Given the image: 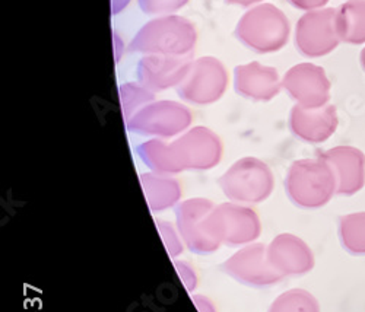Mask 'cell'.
<instances>
[{"mask_svg":"<svg viewBox=\"0 0 365 312\" xmlns=\"http://www.w3.org/2000/svg\"><path fill=\"white\" fill-rule=\"evenodd\" d=\"M130 0H111V11L113 14H118L123 11L128 5H129Z\"/></svg>","mask_w":365,"mask_h":312,"instance_id":"30","label":"cell"},{"mask_svg":"<svg viewBox=\"0 0 365 312\" xmlns=\"http://www.w3.org/2000/svg\"><path fill=\"white\" fill-rule=\"evenodd\" d=\"M267 259L279 274L301 276L314 267L310 246L292 234H281L267 246Z\"/></svg>","mask_w":365,"mask_h":312,"instance_id":"14","label":"cell"},{"mask_svg":"<svg viewBox=\"0 0 365 312\" xmlns=\"http://www.w3.org/2000/svg\"><path fill=\"white\" fill-rule=\"evenodd\" d=\"M157 225H158V231L164 239V244L168 249V254L171 257H177L178 254H181L182 253V238H181L180 232L177 234L174 227L170 222H165L161 219L157 221Z\"/></svg>","mask_w":365,"mask_h":312,"instance_id":"25","label":"cell"},{"mask_svg":"<svg viewBox=\"0 0 365 312\" xmlns=\"http://www.w3.org/2000/svg\"><path fill=\"white\" fill-rule=\"evenodd\" d=\"M136 153L142 162L155 174L170 175L181 172V167L177 161L173 145L161 139H150L138 146Z\"/></svg>","mask_w":365,"mask_h":312,"instance_id":"20","label":"cell"},{"mask_svg":"<svg viewBox=\"0 0 365 312\" xmlns=\"http://www.w3.org/2000/svg\"><path fill=\"white\" fill-rule=\"evenodd\" d=\"M171 145L182 171H207L217 167L222 158V142L207 128H193Z\"/></svg>","mask_w":365,"mask_h":312,"instance_id":"9","label":"cell"},{"mask_svg":"<svg viewBox=\"0 0 365 312\" xmlns=\"http://www.w3.org/2000/svg\"><path fill=\"white\" fill-rule=\"evenodd\" d=\"M327 161L338 180L341 196H354L365 184V155L352 146H338L320 155Z\"/></svg>","mask_w":365,"mask_h":312,"instance_id":"17","label":"cell"},{"mask_svg":"<svg viewBox=\"0 0 365 312\" xmlns=\"http://www.w3.org/2000/svg\"><path fill=\"white\" fill-rule=\"evenodd\" d=\"M269 312H320V305L310 292L292 289L273 302Z\"/></svg>","mask_w":365,"mask_h":312,"instance_id":"22","label":"cell"},{"mask_svg":"<svg viewBox=\"0 0 365 312\" xmlns=\"http://www.w3.org/2000/svg\"><path fill=\"white\" fill-rule=\"evenodd\" d=\"M192 120L193 115L186 105L175 101H152L126 120V126L129 132L140 136L168 139L186 132Z\"/></svg>","mask_w":365,"mask_h":312,"instance_id":"5","label":"cell"},{"mask_svg":"<svg viewBox=\"0 0 365 312\" xmlns=\"http://www.w3.org/2000/svg\"><path fill=\"white\" fill-rule=\"evenodd\" d=\"M140 181L150 210H167L177 204L181 197V187L174 178L152 172L142 174Z\"/></svg>","mask_w":365,"mask_h":312,"instance_id":"18","label":"cell"},{"mask_svg":"<svg viewBox=\"0 0 365 312\" xmlns=\"http://www.w3.org/2000/svg\"><path fill=\"white\" fill-rule=\"evenodd\" d=\"M227 274L250 286H269L284 277L267 259V246L250 244L232 254L222 266Z\"/></svg>","mask_w":365,"mask_h":312,"instance_id":"12","label":"cell"},{"mask_svg":"<svg viewBox=\"0 0 365 312\" xmlns=\"http://www.w3.org/2000/svg\"><path fill=\"white\" fill-rule=\"evenodd\" d=\"M361 65H362V69L365 71V47H364V50L361 51Z\"/></svg>","mask_w":365,"mask_h":312,"instance_id":"31","label":"cell"},{"mask_svg":"<svg viewBox=\"0 0 365 312\" xmlns=\"http://www.w3.org/2000/svg\"><path fill=\"white\" fill-rule=\"evenodd\" d=\"M338 113L334 105L322 108H304L295 105L291 110L289 128L304 142L323 143L338 129Z\"/></svg>","mask_w":365,"mask_h":312,"instance_id":"15","label":"cell"},{"mask_svg":"<svg viewBox=\"0 0 365 312\" xmlns=\"http://www.w3.org/2000/svg\"><path fill=\"white\" fill-rule=\"evenodd\" d=\"M285 189L289 200L304 209H317L338 192V180L331 165L322 156L295 161L287 174Z\"/></svg>","mask_w":365,"mask_h":312,"instance_id":"2","label":"cell"},{"mask_svg":"<svg viewBox=\"0 0 365 312\" xmlns=\"http://www.w3.org/2000/svg\"><path fill=\"white\" fill-rule=\"evenodd\" d=\"M138 2L146 15L165 16L185 8L189 0H138Z\"/></svg>","mask_w":365,"mask_h":312,"instance_id":"24","label":"cell"},{"mask_svg":"<svg viewBox=\"0 0 365 312\" xmlns=\"http://www.w3.org/2000/svg\"><path fill=\"white\" fill-rule=\"evenodd\" d=\"M175 269L180 274V279L182 280V284L186 285L187 291H193L196 288L197 277L192 266L187 264V261H175Z\"/></svg>","mask_w":365,"mask_h":312,"instance_id":"26","label":"cell"},{"mask_svg":"<svg viewBox=\"0 0 365 312\" xmlns=\"http://www.w3.org/2000/svg\"><path fill=\"white\" fill-rule=\"evenodd\" d=\"M228 73L225 66L215 57H200L178 86L177 93L181 100L196 105L217 103L227 90Z\"/></svg>","mask_w":365,"mask_h":312,"instance_id":"7","label":"cell"},{"mask_svg":"<svg viewBox=\"0 0 365 312\" xmlns=\"http://www.w3.org/2000/svg\"><path fill=\"white\" fill-rule=\"evenodd\" d=\"M154 92L145 88L142 83H125L120 86V101L126 120L154 101Z\"/></svg>","mask_w":365,"mask_h":312,"instance_id":"23","label":"cell"},{"mask_svg":"<svg viewBox=\"0 0 365 312\" xmlns=\"http://www.w3.org/2000/svg\"><path fill=\"white\" fill-rule=\"evenodd\" d=\"M193 301L200 312H217L214 303H212L206 296H193Z\"/></svg>","mask_w":365,"mask_h":312,"instance_id":"28","label":"cell"},{"mask_svg":"<svg viewBox=\"0 0 365 312\" xmlns=\"http://www.w3.org/2000/svg\"><path fill=\"white\" fill-rule=\"evenodd\" d=\"M282 88L304 108H322L330 100V80L324 69L313 63L291 68L282 79Z\"/></svg>","mask_w":365,"mask_h":312,"instance_id":"11","label":"cell"},{"mask_svg":"<svg viewBox=\"0 0 365 312\" xmlns=\"http://www.w3.org/2000/svg\"><path fill=\"white\" fill-rule=\"evenodd\" d=\"M291 25L287 15L270 4H260L242 15L235 36L246 47L257 53H275L289 40Z\"/></svg>","mask_w":365,"mask_h":312,"instance_id":"3","label":"cell"},{"mask_svg":"<svg viewBox=\"0 0 365 312\" xmlns=\"http://www.w3.org/2000/svg\"><path fill=\"white\" fill-rule=\"evenodd\" d=\"M212 222L220 241L231 246L253 242L262 232L257 213L247 206L237 203L215 206Z\"/></svg>","mask_w":365,"mask_h":312,"instance_id":"10","label":"cell"},{"mask_svg":"<svg viewBox=\"0 0 365 312\" xmlns=\"http://www.w3.org/2000/svg\"><path fill=\"white\" fill-rule=\"evenodd\" d=\"M288 2L301 11H317V9H323V6H326L329 4V0H288Z\"/></svg>","mask_w":365,"mask_h":312,"instance_id":"27","label":"cell"},{"mask_svg":"<svg viewBox=\"0 0 365 312\" xmlns=\"http://www.w3.org/2000/svg\"><path fill=\"white\" fill-rule=\"evenodd\" d=\"M225 2L228 5H238V6H242V8H249V6L262 4L263 0H225Z\"/></svg>","mask_w":365,"mask_h":312,"instance_id":"29","label":"cell"},{"mask_svg":"<svg viewBox=\"0 0 365 312\" xmlns=\"http://www.w3.org/2000/svg\"><path fill=\"white\" fill-rule=\"evenodd\" d=\"M190 56L146 54L138 63V80L152 92L178 86L187 76L192 65Z\"/></svg>","mask_w":365,"mask_h":312,"instance_id":"13","label":"cell"},{"mask_svg":"<svg viewBox=\"0 0 365 312\" xmlns=\"http://www.w3.org/2000/svg\"><path fill=\"white\" fill-rule=\"evenodd\" d=\"M336 33L341 41L359 46L365 43V0H349L336 9Z\"/></svg>","mask_w":365,"mask_h":312,"instance_id":"19","label":"cell"},{"mask_svg":"<svg viewBox=\"0 0 365 312\" xmlns=\"http://www.w3.org/2000/svg\"><path fill=\"white\" fill-rule=\"evenodd\" d=\"M197 33L195 25L182 16H158L143 25L130 43V50L142 54L190 56Z\"/></svg>","mask_w":365,"mask_h":312,"instance_id":"1","label":"cell"},{"mask_svg":"<svg viewBox=\"0 0 365 312\" xmlns=\"http://www.w3.org/2000/svg\"><path fill=\"white\" fill-rule=\"evenodd\" d=\"M339 235L342 245L352 254H365V212L341 217Z\"/></svg>","mask_w":365,"mask_h":312,"instance_id":"21","label":"cell"},{"mask_svg":"<svg viewBox=\"0 0 365 312\" xmlns=\"http://www.w3.org/2000/svg\"><path fill=\"white\" fill-rule=\"evenodd\" d=\"M215 204L206 199H190L175 210L178 232L186 245L196 254H210L222 244L212 222Z\"/></svg>","mask_w":365,"mask_h":312,"instance_id":"6","label":"cell"},{"mask_svg":"<svg viewBox=\"0 0 365 312\" xmlns=\"http://www.w3.org/2000/svg\"><path fill=\"white\" fill-rule=\"evenodd\" d=\"M273 185L275 180L270 168L253 156L237 161L220 178L221 190L230 200L247 204L266 200L273 192Z\"/></svg>","mask_w":365,"mask_h":312,"instance_id":"4","label":"cell"},{"mask_svg":"<svg viewBox=\"0 0 365 312\" xmlns=\"http://www.w3.org/2000/svg\"><path fill=\"white\" fill-rule=\"evenodd\" d=\"M336 9H317L304 14L295 28V44L306 57H322L341 43L336 33Z\"/></svg>","mask_w":365,"mask_h":312,"instance_id":"8","label":"cell"},{"mask_svg":"<svg viewBox=\"0 0 365 312\" xmlns=\"http://www.w3.org/2000/svg\"><path fill=\"white\" fill-rule=\"evenodd\" d=\"M234 86L238 95L247 100L270 101L281 92L282 82L275 68L252 61L235 68Z\"/></svg>","mask_w":365,"mask_h":312,"instance_id":"16","label":"cell"}]
</instances>
